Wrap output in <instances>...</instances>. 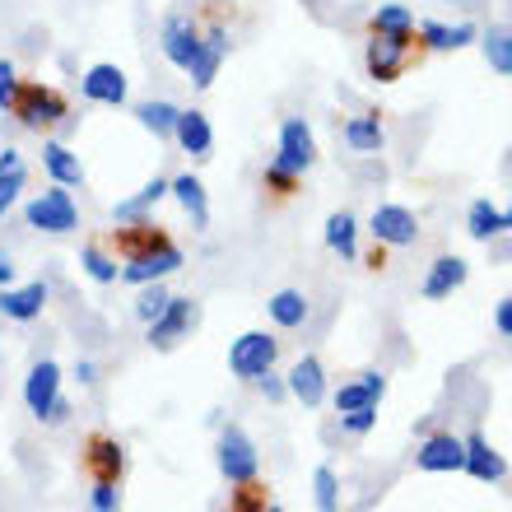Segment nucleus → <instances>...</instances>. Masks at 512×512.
Returning <instances> with one entry per match:
<instances>
[{
	"instance_id": "nucleus-4",
	"label": "nucleus",
	"mask_w": 512,
	"mask_h": 512,
	"mask_svg": "<svg viewBox=\"0 0 512 512\" xmlns=\"http://www.w3.org/2000/svg\"><path fill=\"white\" fill-rule=\"evenodd\" d=\"M201 38H205V28L196 24V14L191 10L163 14L159 47H163V56H168L177 70H191V61H196V52H201Z\"/></svg>"
},
{
	"instance_id": "nucleus-27",
	"label": "nucleus",
	"mask_w": 512,
	"mask_h": 512,
	"mask_svg": "<svg viewBox=\"0 0 512 512\" xmlns=\"http://www.w3.org/2000/svg\"><path fill=\"white\" fill-rule=\"evenodd\" d=\"M177 103H168V98H149V103H135V122L145 126V131H154L159 140H173V126H177Z\"/></svg>"
},
{
	"instance_id": "nucleus-23",
	"label": "nucleus",
	"mask_w": 512,
	"mask_h": 512,
	"mask_svg": "<svg viewBox=\"0 0 512 512\" xmlns=\"http://www.w3.org/2000/svg\"><path fill=\"white\" fill-rule=\"evenodd\" d=\"M466 275H471V266L461 256H438L429 266V275H424V298H447L452 289L466 284Z\"/></svg>"
},
{
	"instance_id": "nucleus-33",
	"label": "nucleus",
	"mask_w": 512,
	"mask_h": 512,
	"mask_svg": "<svg viewBox=\"0 0 512 512\" xmlns=\"http://www.w3.org/2000/svg\"><path fill=\"white\" fill-rule=\"evenodd\" d=\"M80 266L89 270V280H98V284H117V280H122V270H117V256H108L98 243H84V247H80Z\"/></svg>"
},
{
	"instance_id": "nucleus-28",
	"label": "nucleus",
	"mask_w": 512,
	"mask_h": 512,
	"mask_svg": "<svg viewBox=\"0 0 512 512\" xmlns=\"http://www.w3.org/2000/svg\"><path fill=\"white\" fill-rule=\"evenodd\" d=\"M419 42H424V52H457V47L475 42V24H419Z\"/></svg>"
},
{
	"instance_id": "nucleus-16",
	"label": "nucleus",
	"mask_w": 512,
	"mask_h": 512,
	"mask_svg": "<svg viewBox=\"0 0 512 512\" xmlns=\"http://www.w3.org/2000/svg\"><path fill=\"white\" fill-rule=\"evenodd\" d=\"M224 56H229V33L224 28H205V38H201V52H196V61H191V84L196 89H210L219 75V66H224Z\"/></svg>"
},
{
	"instance_id": "nucleus-24",
	"label": "nucleus",
	"mask_w": 512,
	"mask_h": 512,
	"mask_svg": "<svg viewBox=\"0 0 512 512\" xmlns=\"http://www.w3.org/2000/svg\"><path fill=\"white\" fill-rule=\"evenodd\" d=\"M28 187V163L19 149H5L0 154V219L14 210V201H19V191Z\"/></svg>"
},
{
	"instance_id": "nucleus-38",
	"label": "nucleus",
	"mask_w": 512,
	"mask_h": 512,
	"mask_svg": "<svg viewBox=\"0 0 512 512\" xmlns=\"http://www.w3.org/2000/svg\"><path fill=\"white\" fill-rule=\"evenodd\" d=\"M336 471L331 466H317L312 471V499H317V512H336Z\"/></svg>"
},
{
	"instance_id": "nucleus-5",
	"label": "nucleus",
	"mask_w": 512,
	"mask_h": 512,
	"mask_svg": "<svg viewBox=\"0 0 512 512\" xmlns=\"http://www.w3.org/2000/svg\"><path fill=\"white\" fill-rule=\"evenodd\" d=\"M275 359H280V340L266 336V331H247V336L233 340V350H229L233 378H243V382H256L261 373H270Z\"/></svg>"
},
{
	"instance_id": "nucleus-9",
	"label": "nucleus",
	"mask_w": 512,
	"mask_h": 512,
	"mask_svg": "<svg viewBox=\"0 0 512 512\" xmlns=\"http://www.w3.org/2000/svg\"><path fill=\"white\" fill-rule=\"evenodd\" d=\"M368 233H373L382 247H415L419 243V219L410 215L405 205H378Z\"/></svg>"
},
{
	"instance_id": "nucleus-37",
	"label": "nucleus",
	"mask_w": 512,
	"mask_h": 512,
	"mask_svg": "<svg viewBox=\"0 0 512 512\" xmlns=\"http://www.w3.org/2000/svg\"><path fill=\"white\" fill-rule=\"evenodd\" d=\"M415 28V14L405 10V5H382L373 14V33H410Z\"/></svg>"
},
{
	"instance_id": "nucleus-15",
	"label": "nucleus",
	"mask_w": 512,
	"mask_h": 512,
	"mask_svg": "<svg viewBox=\"0 0 512 512\" xmlns=\"http://www.w3.org/2000/svg\"><path fill=\"white\" fill-rule=\"evenodd\" d=\"M173 140L182 145V154H191V159H210V149H215V126H210V117H205L201 108L177 112Z\"/></svg>"
},
{
	"instance_id": "nucleus-3",
	"label": "nucleus",
	"mask_w": 512,
	"mask_h": 512,
	"mask_svg": "<svg viewBox=\"0 0 512 512\" xmlns=\"http://www.w3.org/2000/svg\"><path fill=\"white\" fill-rule=\"evenodd\" d=\"M24 224L38 233H75L80 229V205L70 196V187H47L42 196H33L24 210Z\"/></svg>"
},
{
	"instance_id": "nucleus-8",
	"label": "nucleus",
	"mask_w": 512,
	"mask_h": 512,
	"mask_svg": "<svg viewBox=\"0 0 512 512\" xmlns=\"http://www.w3.org/2000/svg\"><path fill=\"white\" fill-rule=\"evenodd\" d=\"M191 326H196V303H191V298H168V308L149 322V336L145 340L154 345V350H173V345L187 336Z\"/></svg>"
},
{
	"instance_id": "nucleus-11",
	"label": "nucleus",
	"mask_w": 512,
	"mask_h": 512,
	"mask_svg": "<svg viewBox=\"0 0 512 512\" xmlns=\"http://www.w3.org/2000/svg\"><path fill=\"white\" fill-rule=\"evenodd\" d=\"M275 159L289 163L294 173H308L312 163H317V140H312V126L303 117H289L280 126V149H275Z\"/></svg>"
},
{
	"instance_id": "nucleus-40",
	"label": "nucleus",
	"mask_w": 512,
	"mask_h": 512,
	"mask_svg": "<svg viewBox=\"0 0 512 512\" xmlns=\"http://www.w3.org/2000/svg\"><path fill=\"white\" fill-rule=\"evenodd\" d=\"M340 424H345V433L364 438V433L378 424V405H359V410H350V415H340Z\"/></svg>"
},
{
	"instance_id": "nucleus-43",
	"label": "nucleus",
	"mask_w": 512,
	"mask_h": 512,
	"mask_svg": "<svg viewBox=\"0 0 512 512\" xmlns=\"http://www.w3.org/2000/svg\"><path fill=\"white\" fill-rule=\"evenodd\" d=\"M494 326H499V336L512 340V298H503L499 308H494Z\"/></svg>"
},
{
	"instance_id": "nucleus-47",
	"label": "nucleus",
	"mask_w": 512,
	"mask_h": 512,
	"mask_svg": "<svg viewBox=\"0 0 512 512\" xmlns=\"http://www.w3.org/2000/svg\"><path fill=\"white\" fill-rule=\"evenodd\" d=\"M503 224H508V229H512V210H503Z\"/></svg>"
},
{
	"instance_id": "nucleus-30",
	"label": "nucleus",
	"mask_w": 512,
	"mask_h": 512,
	"mask_svg": "<svg viewBox=\"0 0 512 512\" xmlns=\"http://www.w3.org/2000/svg\"><path fill=\"white\" fill-rule=\"evenodd\" d=\"M270 322L284 326V331H294V326L308 322V298H303V289H280V294L266 303Z\"/></svg>"
},
{
	"instance_id": "nucleus-10",
	"label": "nucleus",
	"mask_w": 512,
	"mask_h": 512,
	"mask_svg": "<svg viewBox=\"0 0 512 512\" xmlns=\"http://www.w3.org/2000/svg\"><path fill=\"white\" fill-rule=\"evenodd\" d=\"M108 243L117 247L126 261H135V256H149V252H159V247H168L173 238H168V229L149 224V219H131V224H117V229L108 233Z\"/></svg>"
},
{
	"instance_id": "nucleus-22",
	"label": "nucleus",
	"mask_w": 512,
	"mask_h": 512,
	"mask_svg": "<svg viewBox=\"0 0 512 512\" xmlns=\"http://www.w3.org/2000/svg\"><path fill=\"white\" fill-rule=\"evenodd\" d=\"M168 196H177V205L191 215L196 229H210V201H205V182L196 173H182L168 182Z\"/></svg>"
},
{
	"instance_id": "nucleus-12",
	"label": "nucleus",
	"mask_w": 512,
	"mask_h": 512,
	"mask_svg": "<svg viewBox=\"0 0 512 512\" xmlns=\"http://www.w3.org/2000/svg\"><path fill=\"white\" fill-rule=\"evenodd\" d=\"M56 396H61V368H56L52 359H38V364L28 368V378H24V405H28V415L47 419V410L56 405Z\"/></svg>"
},
{
	"instance_id": "nucleus-1",
	"label": "nucleus",
	"mask_w": 512,
	"mask_h": 512,
	"mask_svg": "<svg viewBox=\"0 0 512 512\" xmlns=\"http://www.w3.org/2000/svg\"><path fill=\"white\" fill-rule=\"evenodd\" d=\"M10 117L24 131H56V126L70 117V103L61 89H52V84H42V80H19V89H14L10 98Z\"/></svg>"
},
{
	"instance_id": "nucleus-26",
	"label": "nucleus",
	"mask_w": 512,
	"mask_h": 512,
	"mask_svg": "<svg viewBox=\"0 0 512 512\" xmlns=\"http://www.w3.org/2000/svg\"><path fill=\"white\" fill-rule=\"evenodd\" d=\"M382 396H387V378H382V373H364L359 382H345V387L336 391V410L350 415L359 405H378Z\"/></svg>"
},
{
	"instance_id": "nucleus-46",
	"label": "nucleus",
	"mask_w": 512,
	"mask_h": 512,
	"mask_svg": "<svg viewBox=\"0 0 512 512\" xmlns=\"http://www.w3.org/2000/svg\"><path fill=\"white\" fill-rule=\"evenodd\" d=\"M5 284H14V261L0 252V289H5Z\"/></svg>"
},
{
	"instance_id": "nucleus-36",
	"label": "nucleus",
	"mask_w": 512,
	"mask_h": 512,
	"mask_svg": "<svg viewBox=\"0 0 512 512\" xmlns=\"http://www.w3.org/2000/svg\"><path fill=\"white\" fill-rule=\"evenodd\" d=\"M168 298H173V294L163 289V280H159V284H140V298H135V317L149 326L163 308H168Z\"/></svg>"
},
{
	"instance_id": "nucleus-7",
	"label": "nucleus",
	"mask_w": 512,
	"mask_h": 512,
	"mask_svg": "<svg viewBox=\"0 0 512 512\" xmlns=\"http://www.w3.org/2000/svg\"><path fill=\"white\" fill-rule=\"evenodd\" d=\"M84 471L94 480H108V485H122L126 475V447L112 438V433H89L84 443Z\"/></svg>"
},
{
	"instance_id": "nucleus-21",
	"label": "nucleus",
	"mask_w": 512,
	"mask_h": 512,
	"mask_svg": "<svg viewBox=\"0 0 512 512\" xmlns=\"http://www.w3.org/2000/svg\"><path fill=\"white\" fill-rule=\"evenodd\" d=\"M42 168H47V177H52L56 187H84L80 154H70L61 140H47V145H42Z\"/></svg>"
},
{
	"instance_id": "nucleus-17",
	"label": "nucleus",
	"mask_w": 512,
	"mask_h": 512,
	"mask_svg": "<svg viewBox=\"0 0 512 512\" xmlns=\"http://www.w3.org/2000/svg\"><path fill=\"white\" fill-rule=\"evenodd\" d=\"M42 308H47V284L33 280V284H5L0 289V312L10 317V322H38Z\"/></svg>"
},
{
	"instance_id": "nucleus-29",
	"label": "nucleus",
	"mask_w": 512,
	"mask_h": 512,
	"mask_svg": "<svg viewBox=\"0 0 512 512\" xmlns=\"http://www.w3.org/2000/svg\"><path fill=\"white\" fill-rule=\"evenodd\" d=\"M168 196V177H154V182H145V187L135 191L131 201H117V210H112V219L117 224H131V219H145V210H154V205Z\"/></svg>"
},
{
	"instance_id": "nucleus-20",
	"label": "nucleus",
	"mask_w": 512,
	"mask_h": 512,
	"mask_svg": "<svg viewBox=\"0 0 512 512\" xmlns=\"http://www.w3.org/2000/svg\"><path fill=\"white\" fill-rule=\"evenodd\" d=\"M461 471H471L480 485H494V480L508 475V461H503L480 433H471V438H466V461H461Z\"/></svg>"
},
{
	"instance_id": "nucleus-39",
	"label": "nucleus",
	"mask_w": 512,
	"mask_h": 512,
	"mask_svg": "<svg viewBox=\"0 0 512 512\" xmlns=\"http://www.w3.org/2000/svg\"><path fill=\"white\" fill-rule=\"evenodd\" d=\"M122 508V489L108 485V480H94V489H89V512H117Z\"/></svg>"
},
{
	"instance_id": "nucleus-45",
	"label": "nucleus",
	"mask_w": 512,
	"mask_h": 512,
	"mask_svg": "<svg viewBox=\"0 0 512 512\" xmlns=\"http://www.w3.org/2000/svg\"><path fill=\"white\" fill-rule=\"evenodd\" d=\"M75 378H80V382H98V368L89 364V359H80V364H75Z\"/></svg>"
},
{
	"instance_id": "nucleus-2",
	"label": "nucleus",
	"mask_w": 512,
	"mask_h": 512,
	"mask_svg": "<svg viewBox=\"0 0 512 512\" xmlns=\"http://www.w3.org/2000/svg\"><path fill=\"white\" fill-rule=\"evenodd\" d=\"M419 52H424V42H419L415 28L410 33H373V42H368V52H364V66L378 84H396L405 75V66L419 61Z\"/></svg>"
},
{
	"instance_id": "nucleus-13",
	"label": "nucleus",
	"mask_w": 512,
	"mask_h": 512,
	"mask_svg": "<svg viewBox=\"0 0 512 512\" xmlns=\"http://www.w3.org/2000/svg\"><path fill=\"white\" fill-rule=\"evenodd\" d=\"M80 89H84V98H89V103H103V108H122V103H126V70L112 66V61H98V66L84 70Z\"/></svg>"
},
{
	"instance_id": "nucleus-18",
	"label": "nucleus",
	"mask_w": 512,
	"mask_h": 512,
	"mask_svg": "<svg viewBox=\"0 0 512 512\" xmlns=\"http://www.w3.org/2000/svg\"><path fill=\"white\" fill-rule=\"evenodd\" d=\"M461 461H466V443L461 438H452V433H433V438H424V447L415 452V466L419 471H461Z\"/></svg>"
},
{
	"instance_id": "nucleus-25",
	"label": "nucleus",
	"mask_w": 512,
	"mask_h": 512,
	"mask_svg": "<svg viewBox=\"0 0 512 512\" xmlns=\"http://www.w3.org/2000/svg\"><path fill=\"white\" fill-rule=\"evenodd\" d=\"M340 135H345V145H350L354 154H382V145H387V131H382V117H378V112L350 117Z\"/></svg>"
},
{
	"instance_id": "nucleus-42",
	"label": "nucleus",
	"mask_w": 512,
	"mask_h": 512,
	"mask_svg": "<svg viewBox=\"0 0 512 512\" xmlns=\"http://www.w3.org/2000/svg\"><path fill=\"white\" fill-rule=\"evenodd\" d=\"M256 382H261V396H266V401H284V396H289V387H284L275 373H261Z\"/></svg>"
},
{
	"instance_id": "nucleus-6",
	"label": "nucleus",
	"mask_w": 512,
	"mask_h": 512,
	"mask_svg": "<svg viewBox=\"0 0 512 512\" xmlns=\"http://www.w3.org/2000/svg\"><path fill=\"white\" fill-rule=\"evenodd\" d=\"M219 475L229 480V485H247L261 475V457H256V443L247 438L238 424L219 433Z\"/></svg>"
},
{
	"instance_id": "nucleus-35",
	"label": "nucleus",
	"mask_w": 512,
	"mask_h": 512,
	"mask_svg": "<svg viewBox=\"0 0 512 512\" xmlns=\"http://www.w3.org/2000/svg\"><path fill=\"white\" fill-rule=\"evenodd\" d=\"M485 56L499 75H512V28H489L485 33Z\"/></svg>"
},
{
	"instance_id": "nucleus-41",
	"label": "nucleus",
	"mask_w": 512,
	"mask_h": 512,
	"mask_svg": "<svg viewBox=\"0 0 512 512\" xmlns=\"http://www.w3.org/2000/svg\"><path fill=\"white\" fill-rule=\"evenodd\" d=\"M14 89H19V70H14L10 56H0V112H10Z\"/></svg>"
},
{
	"instance_id": "nucleus-34",
	"label": "nucleus",
	"mask_w": 512,
	"mask_h": 512,
	"mask_svg": "<svg viewBox=\"0 0 512 512\" xmlns=\"http://www.w3.org/2000/svg\"><path fill=\"white\" fill-rule=\"evenodd\" d=\"M298 182H303V173H294V168H289V163H280V159H270L266 173H261V187H266L270 196H294Z\"/></svg>"
},
{
	"instance_id": "nucleus-44",
	"label": "nucleus",
	"mask_w": 512,
	"mask_h": 512,
	"mask_svg": "<svg viewBox=\"0 0 512 512\" xmlns=\"http://www.w3.org/2000/svg\"><path fill=\"white\" fill-rule=\"evenodd\" d=\"M66 415H70V401H66V396H56V405L47 410V419H42V424H66Z\"/></svg>"
},
{
	"instance_id": "nucleus-32",
	"label": "nucleus",
	"mask_w": 512,
	"mask_h": 512,
	"mask_svg": "<svg viewBox=\"0 0 512 512\" xmlns=\"http://www.w3.org/2000/svg\"><path fill=\"white\" fill-rule=\"evenodd\" d=\"M466 229H471L475 243H489V238L508 233V224H503V210H499L494 201H475L471 215H466Z\"/></svg>"
},
{
	"instance_id": "nucleus-14",
	"label": "nucleus",
	"mask_w": 512,
	"mask_h": 512,
	"mask_svg": "<svg viewBox=\"0 0 512 512\" xmlns=\"http://www.w3.org/2000/svg\"><path fill=\"white\" fill-rule=\"evenodd\" d=\"M177 270H182V247L168 243V247H159V252L126 261V266H122V280L126 284H159V280H168V275H177Z\"/></svg>"
},
{
	"instance_id": "nucleus-19",
	"label": "nucleus",
	"mask_w": 512,
	"mask_h": 512,
	"mask_svg": "<svg viewBox=\"0 0 512 512\" xmlns=\"http://www.w3.org/2000/svg\"><path fill=\"white\" fill-rule=\"evenodd\" d=\"M284 387H289V396H298V401L308 405H322L326 401V373H322V364L312 359V354H303L294 368H289V378H284Z\"/></svg>"
},
{
	"instance_id": "nucleus-31",
	"label": "nucleus",
	"mask_w": 512,
	"mask_h": 512,
	"mask_svg": "<svg viewBox=\"0 0 512 512\" xmlns=\"http://www.w3.org/2000/svg\"><path fill=\"white\" fill-rule=\"evenodd\" d=\"M326 247H331V252H340L345 261H354V256H359V224H354L350 210H336V215L326 219Z\"/></svg>"
}]
</instances>
